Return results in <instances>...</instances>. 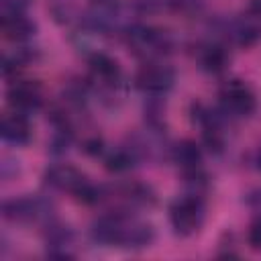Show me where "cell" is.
Segmentation results:
<instances>
[{
  "label": "cell",
  "instance_id": "obj_1",
  "mask_svg": "<svg viewBox=\"0 0 261 261\" xmlns=\"http://www.w3.org/2000/svg\"><path fill=\"white\" fill-rule=\"evenodd\" d=\"M92 234L96 241L118 247H145L153 239L149 224L128 216L126 212H110L94 222Z\"/></svg>",
  "mask_w": 261,
  "mask_h": 261
},
{
  "label": "cell",
  "instance_id": "obj_2",
  "mask_svg": "<svg viewBox=\"0 0 261 261\" xmlns=\"http://www.w3.org/2000/svg\"><path fill=\"white\" fill-rule=\"evenodd\" d=\"M45 179H47L49 186H53L57 190H63V192H69L82 202H98L100 200V190L94 188L88 181V177L71 165H53V167H49L47 173H45Z\"/></svg>",
  "mask_w": 261,
  "mask_h": 261
},
{
  "label": "cell",
  "instance_id": "obj_3",
  "mask_svg": "<svg viewBox=\"0 0 261 261\" xmlns=\"http://www.w3.org/2000/svg\"><path fill=\"white\" fill-rule=\"evenodd\" d=\"M204 200L198 194H188L177 198L169 208V220L179 237L194 234L204 222Z\"/></svg>",
  "mask_w": 261,
  "mask_h": 261
},
{
  "label": "cell",
  "instance_id": "obj_4",
  "mask_svg": "<svg viewBox=\"0 0 261 261\" xmlns=\"http://www.w3.org/2000/svg\"><path fill=\"white\" fill-rule=\"evenodd\" d=\"M126 41L128 47L133 49L135 55L153 61L157 57H161L163 53H167L171 49V39L165 31L161 29H153V27H133L126 33Z\"/></svg>",
  "mask_w": 261,
  "mask_h": 261
},
{
  "label": "cell",
  "instance_id": "obj_5",
  "mask_svg": "<svg viewBox=\"0 0 261 261\" xmlns=\"http://www.w3.org/2000/svg\"><path fill=\"white\" fill-rule=\"evenodd\" d=\"M220 104L226 114L249 116L255 110V94L245 82L230 80L220 88Z\"/></svg>",
  "mask_w": 261,
  "mask_h": 261
},
{
  "label": "cell",
  "instance_id": "obj_6",
  "mask_svg": "<svg viewBox=\"0 0 261 261\" xmlns=\"http://www.w3.org/2000/svg\"><path fill=\"white\" fill-rule=\"evenodd\" d=\"M173 69L169 65H163V63H157V61H147L139 71H137V86L143 90V92H149V94H163L167 92L171 86H173Z\"/></svg>",
  "mask_w": 261,
  "mask_h": 261
},
{
  "label": "cell",
  "instance_id": "obj_7",
  "mask_svg": "<svg viewBox=\"0 0 261 261\" xmlns=\"http://www.w3.org/2000/svg\"><path fill=\"white\" fill-rule=\"evenodd\" d=\"M8 102L18 110V112H27V110H35L41 106L43 102V94L39 84L29 82V80H20L14 82L8 88Z\"/></svg>",
  "mask_w": 261,
  "mask_h": 261
},
{
  "label": "cell",
  "instance_id": "obj_8",
  "mask_svg": "<svg viewBox=\"0 0 261 261\" xmlns=\"http://www.w3.org/2000/svg\"><path fill=\"white\" fill-rule=\"evenodd\" d=\"M90 73L94 77L96 84L100 86H106V88H112L118 84L120 80V67L118 63L108 57L106 53H94L90 57Z\"/></svg>",
  "mask_w": 261,
  "mask_h": 261
},
{
  "label": "cell",
  "instance_id": "obj_9",
  "mask_svg": "<svg viewBox=\"0 0 261 261\" xmlns=\"http://www.w3.org/2000/svg\"><path fill=\"white\" fill-rule=\"evenodd\" d=\"M173 159L188 177H200L202 173V151L194 141H181L173 149Z\"/></svg>",
  "mask_w": 261,
  "mask_h": 261
},
{
  "label": "cell",
  "instance_id": "obj_10",
  "mask_svg": "<svg viewBox=\"0 0 261 261\" xmlns=\"http://www.w3.org/2000/svg\"><path fill=\"white\" fill-rule=\"evenodd\" d=\"M0 29L10 41H24L35 33V24L22 12H4L0 20Z\"/></svg>",
  "mask_w": 261,
  "mask_h": 261
},
{
  "label": "cell",
  "instance_id": "obj_11",
  "mask_svg": "<svg viewBox=\"0 0 261 261\" xmlns=\"http://www.w3.org/2000/svg\"><path fill=\"white\" fill-rule=\"evenodd\" d=\"M2 137L8 141V143H14V145H24L29 139H31V126H29V120L16 110V112H10V114H4L2 118Z\"/></svg>",
  "mask_w": 261,
  "mask_h": 261
},
{
  "label": "cell",
  "instance_id": "obj_12",
  "mask_svg": "<svg viewBox=\"0 0 261 261\" xmlns=\"http://www.w3.org/2000/svg\"><path fill=\"white\" fill-rule=\"evenodd\" d=\"M41 212V204L31 198H20L4 204V216L12 220H31L37 218Z\"/></svg>",
  "mask_w": 261,
  "mask_h": 261
},
{
  "label": "cell",
  "instance_id": "obj_13",
  "mask_svg": "<svg viewBox=\"0 0 261 261\" xmlns=\"http://www.w3.org/2000/svg\"><path fill=\"white\" fill-rule=\"evenodd\" d=\"M226 61H228L226 51H224L222 47H218V45H210V47H206L204 53H202V65H204V69L210 71V73H220V71L224 69Z\"/></svg>",
  "mask_w": 261,
  "mask_h": 261
},
{
  "label": "cell",
  "instance_id": "obj_14",
  "mask_svg": "<svg viewBox=\"0 0 261 261\" xmlns=\"http://www.w3.org/2000/svg\"><path fill=\"white\" fill-rule=\"evenodd\" d=\"M249 243L253 249H261V218L255 220L249 228Z\"/></svg>",
  "mask_w": 261,
  "mask_h": 261
},
{
  "label": "cell",
  "instance_id": "obj_15",
  "mask_svg": "<svg viewBox=\"0 0 261 261\" xmlns=\"http://www.w3.org/2000/svg\"><path fill=\"white\" fill-rule=\"evenodd\" d=\"M29 4H31V0H2L4 12H22Z\"/></svg>",
  "mask_w": 261,
  "mask_h": 261
},
{
  "label": "cell",
  "instance_id": "obj_16",
  "mask_svg": "<svg viewBox=\"0 0 261 261\" xmlns=\"http://www.w3.org/2000/svg\"><path fill=\"white\" fill-rule=\"evenodd\" d=\"M259 167H261V151H259Z\"/></svg>",
  "mask_w": 261,
  "mask_h": 261
}]
</instances>
